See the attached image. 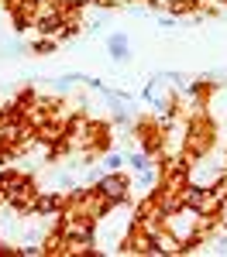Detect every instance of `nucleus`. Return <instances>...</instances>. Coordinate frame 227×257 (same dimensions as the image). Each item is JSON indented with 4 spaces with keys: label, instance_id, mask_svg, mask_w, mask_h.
I'll return each instance as SVG.
<instances>
[{
    "label": "nucleus",
    "instance_id": "3",
    "mask_svg": "<svg viewBox=\"0 0 227 257\" xmlns=\"http://www.w3.org/2000/svg\"><path fill=\"white\" fill-rule=\"evenodd\" d=\"M55 206H59V199H55V196H41L38 199V209H41V213H48V209H55Z\"/></svg>",
    "mask_w": 227,
    "mask_h": 257
},
{
    "label": "nucleus",
    "instance_id": "2",
    "mask_svg": "<svg viewBox=\"0 0 227 257\" xmlns=\"http://www.w3.org/2000/svg\"><path fill=\"white\" fill-rule=\"evenodd\" d=\"M110 55L114 59H127V38L124 35H114L110 38Z\"/></svg>",
    "mask_w": 227,
    "mask_h": 257
},
{
    "label": "nucleus",
    "instance_id": "1",
    "mask_svg": "<svg viewBox=\"0 0 227 257\" xmlns=\"http://www.w3.org/2000/svg\"><path fill=\"white\" fill-rule=\"evenodd\" d=\"M124 178H103L100 182V196L103 199H124Z\"/></svg>",
    "mask_w": 227,
    "mask_h": 257
},
{
    "label": "nucleus",
    "instance_id": "4",
    "mask_svg": "<svg viewBox=\"0 0 227 257\" xmlns=\"http://www.w3.org/2000/svg\"><path fill=\"white\" fill-rule=\"evenodd\" d=\"M131 165L141 172V168H148V158H144V155H134V158H131Z\"/></svg>",
    "mask_w": 227,
    "mask_h": 257
}]
</instances>
